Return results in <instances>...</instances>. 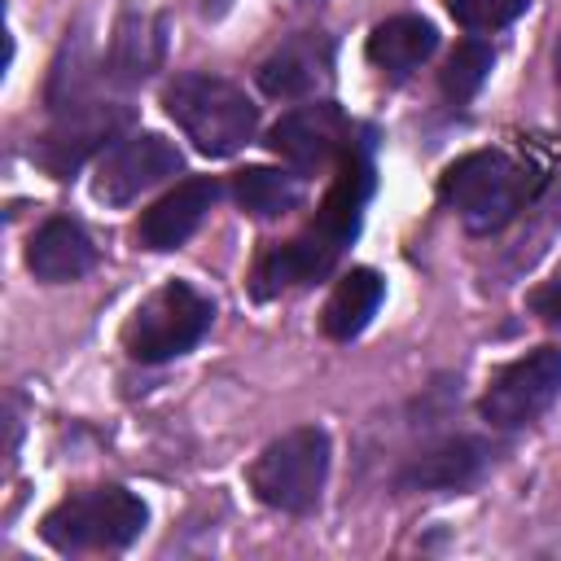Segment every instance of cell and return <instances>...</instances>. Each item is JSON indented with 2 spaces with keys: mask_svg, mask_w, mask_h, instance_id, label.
I'll return each instance as SVG.
<instances>
[{
  "mask_svg": "<svg viewBox=\"0 0 561 561\" xmlns=\"http://www.w3.org/2000/svg\"><path fill=\"white\" fill-rule=\"evenodd\" d=\"M210 320H215V302L206 294H197L184 280H167L131 311V320L123 324V346L140 364H167L193 351L206 337Z\"/></svg>",
  "mask_w": 561,
  "mask_h": 561,
  "instance_id": "obj_5",
  "label": "cell"
},
{
  "mask_svg": "<svg viewBox=\"0 0 561 561\" xmlns=\"http://www.w3.org/2000/svg\"><path fill=\"white\" fill-rule=\"evenodd\" d=\"M491 465V447L482 438H443L412 456L399 469V491H465L473 486Z\"/></svg>",
  "mask_w": 561,
  "mask_h": 561,
  "instance_id": "obj_12",
  "label": "cell"
},
{
  "mask_svg": "<svg viewBox=\"0 0 561 561\" xmlns=\"http://www.w3.org/2000/svg\"><path fill=\"white\" fill-rule=\"evenodd\" d=\"M557 394H561V346H535L491 377L482 394V421L491 430H522L535 416H543L557 403Z\"/></svg>",
  "mask_w": 561,
  "mask_h": 561,
  "instance_id": "obj_6",
  "label": "cell"
},
{
  "mask_svg": "<svg viewBox=\"0 0 561 561\" xmlns=\"http://www.w3.org/2000/svg\"><path fill=\"white\" fill-rule=\"evenodd\" d=\"M83 92H88V44H83V35H75V39H66V48H61V57L53 66L48 105L53 110H70V105L83 101Z\"/></svg>",
  "mask_w": 561,
  "mask_h": 561,
  "instance_id": "obj_21",
  "label": "cell"
},
{
  "mask_svg": "<svg viewBox=\"0 0 561 561\" xmlns=\"http://www.w3.org/2000/svg\"><path fill=\"white\" fill-rule=\"evenodd\" d=\"M337 254H342L337 245H329L316 228H307L302 237L272 245V250L259 259V267H254V294H259V298H272V294H280V289L307 285V280L324 276Z\"/></svg>",
  "mask_w": 561,
  "mask_h": 561,
  "instance_id": "obj_16",
  "label": "cell"
},
{
  "mask_svg": "<svg viewBox=\"0 0 561 561\" xmlns=\"http://www.w3.org/2000/svg\"><path fill=\"white\" fill-rule=\"evenodd\" d=\"M149 522V508L127 486H92L79 495H66L48 517L39 522L44 543L57 552H114L127 548Z\"/></svg>",
  "mask_w": 561,
  "mask_h": 561,
  "instance_id": "obj_2",
  "label": "cell"
},
{
  "mask_svg": "<svg viewBox=\"0 0 561 561\" xmlns=\"http://www.w3.org/2000/svg\"><path fill=\"white\" fill-rule=\"evenodd\" d=\"M530 311L543 316V320H552V324H561V267L530 294Z\"/></svg>",
  "mask_w": 561,
  "mask_h": 561,
  "instance_id": "obj_23",
  "label": "cell"
},
{
  "mask_svg": "<svg viewBox=\"0 0 561 561\" xmlns=\"http://www.w3.org/2000/svg\"><path fill=\"white\" fill-rule=\"evenodd\" d=\"M329 61L333 44L324 35H294L259 66V88L267 96H307L329 79Z\"/></svg>",
  "mask_w": 561,
  "mask_h": 561,
  "instance_id": "obj_14",
  "label": "cell"
},
{
  "mask_svg": "<svg viewBox=\"0 0 561 561\" xmlns=\"http://www.w3.org/2000/svg\"><path fill=\"white\" fill-rule=\"evenodd\" d=\"M447 9L465 31H500L513 18H522L530 0H447Z\"/></svg>",
  "mask_w": 561,
  "mask_h": 561,
  "instance_id": "obj_22",
  "label": "cell"
},
{
  "mask_svg": "<svg viewBox=\"0 0 561 561\" xmlns=\"http://www.w3.org/2000/svg\"><path fill=\"white\" fill-rule=\"evenodd\" d=\"M92 263H96L92 237L75 219H61V215L39 224V232L26 245V267L35 272V280H48V285L79 280L83 272H92Z\"/></svg>",
  "mask_w": 561,
  "mask_h": 561,
  "instance_id": "obj_15",
  "label": "cell"
},
{
  "mask_svg": "<svg viewBox=\"0 0 561 561\" xmlns=\"http://www.w3.org/2000/svg\"><path fill=\"white\" fill-rule=\"evenodd\" d=\"M373 193V158H368V145H346L342 153V167H337V180L333 188L324 193L320 202V215H316V232L329 241V245H346L359 228V215H364V202Z\"/></svg>",
  "mask_w": 561,
  "mask_h": 561,
  "instance_id": "obj_13",
  "label": "cell"
},
{
  "mask_svg": "<svg viewBox=\"0 0 561 561\" xmlns=\"http://www.w3.org/2000/svg\"><path fill=\"white\" fill-rule=\"evenodd\" d=\"M329 478V434L320 425H298L272 438L250 465V491L280 513H311Z\"/></svg>",
  "mask_w": 561,
  "mask_h": 561,
  "instance_id": "obj_4",
  "label": "cell"
},
{
  "mask_svg": "<svg viewBox=\"0 0 561 561\" xmlns=\"http://www.w3.org/2000/svg\"><path fill=\"white\" fill-rule=\"evenodd\" d=\"M486 75H491V48L478 44V39H465V44L447 57L438 83H443V96H447V101L465 105V101L486 83Z\"/></svg>",
  "mask_w": 561,
  "mask_h": 561,
  "instance_id": "obj_20",
  "label": "cell"
},
{
  "mask_svg": "<svg viewBox=\"0 0 561 561\" xmlns=\"http://www.w3.org/2000/svg\"><path fill=\"white\" fill-rule=\"evenodd\" d=\"M162 53H167V18L140 0H127L110 31V61H105L110 79L118 88H136L153 79V70L162 66Z\"/></svg>",
  "mask_w": 561,
  "mask_h": 561,
  "instance_id": "obj_10",
  "label": "cell"
},
{
  "mask_svg": "<svg viewBox=\"0 0 561 561\" xmlns=\"http://www.w3.org/2000/svg\"><path fill=\"white\" fill-rule=\"evenodd\" d=\"M162 101H167V114L184 127V136L210 158L237 153L259 127L254 101L237 83L215 75H180Z\"/></svg>",
  "mask_w": 561,
  "mask_h": 561,
  "instance_id": "obj_1",
  "label": "cell"
},
{
  "mask_svg": "<svg viewBox=\"0 0 561 561\" xmlns=\"http://www.w3.org/2000/svg\"><path fill=\"white\" fill-rule=\"evenodd\" d=\"M381 294H386V285H381V276H377L373 267H351V272L333 285V294H329V302H324V316H320V329H324L333 342H351V337L364 333L368 320L377 316Z\"/></svg>",
  "mask_w": 561,
  "mask_h": 561,
  "instance_id": "obj_18",
  "label": "cell"
},
{
  "mask_svg": "<svg viewBox=\"0 0 561 561\" xmlns=\"http://www.w3.org/2000/svg\"><path fill=\"white\" fill-rule=\"evenodd\" d=\"M215 197H219V184H215L210 175L180 180L167 197H158V202L140 215V224H136L140 245H145V250H175V245H184V241L202 228V219H206V210L215 206Z\"/></svg>",
  "mask_w": 561,
  "mask_h": 561,
  "instance_id": "obj_11",
  "label": "cell"
},
{
  "mask_svg": "<svg viewBox=\"0 0 561 561\" xmlns=\"http://www.w3.org/2000/svg\"><path fill=\"white\" fill-rule=\"evenodd\" d=\"M438 197L465 219L469 232H500L522 210L526 171L500 149H478L443 171Z\"/></svg>",
  "mask_w": 561,
  "mask_h": 561,
  "instance_id": "obj_3",
  "label": "cell"
},
{
  "mask_svg": "<svg viewBox=\"0 0 561 561\" xmlns=\"http://www.w3.org/2000/svg\"><path fill=\"white\" fill-rule=\"evenodd\" d=\"M175 171H180V149L158 131H140V136L118 140L101 158L92 193L105 206H127V202H136L140 193H149L153 184H162Z\"/></svg>",
  "mask_w": 561,
  "mask_h": 561,
  "instance_id": "obj_8",
  "label": "cell"
},
{
  "mask_svg": "<svg viewBox=\"0 0 561 561\" xmlns=\"http://www.w3.org/2000/svg\"><path fill=\"white\" fill-rule=\"evenodd\" d=\"M272 153H280L298 171H324L337 153L351 145V123L333 101H311L289 110L272 131H267Z\"/></svg>",
  "mask_w": 561,
  "mask_h": 561,
  "instance_id": "obj_9",
  "label": "cell"
},
{
  "mask_svg": "<svg viewBox=\"0 0 561 561\" xmlns=\"http://www.w3.org/2000/svg\"><path fill=\"white\" fill-rule=\"evenodd\" d=\"M552 75H557V88H561V35H557V48H552Z\"/></svg>",
  "mask_w": 561,
  "mask_h": 561,
  "instance_id": "obj_24",
  "label": "cell"
},
{
  "mask_svg": "<svg viewBox=\"0 0 561 561\" xmlns=\"http://www.w3.org/2000/svg\"><path fill=\"white\" fill-rule=\"evenodd\" d=\"M131 123L127 105H110V101H79L70 110H57V123L44 131V140L35 145V162L66 180L75 175L96 149H105L123 127Z\"/></svg>",
  "mask_w": 561,
  "mask_h": 561,
  "instance_id": "obj_7",
  "label": "cell"
},
{
  "mask_svg": "<svg viewBox=\"0 0 561 561\" xmlns=\"http://www.w3.org/2000/svg\"><path fill=\"white\" fill-rule=\"evenodd\" d=\"M232 197L254 219H280L302 202V180L272 167H245L232 180Z\"/></svg>",
  "mask_w": 561,
  "mask_h": 561,
  "instance_id": "obj_19",
  "label": "cell"
},
{
  "mask_svg": "<svg viewBox=\"0 0 561 561\" xmlns=\"http://www.w3.org/2000/svg\"><path fill=\"white\" fill-rule=\"evenodd\" d=\"M434 48H438V31H434L425 18H416V13L386 18V22H377L373 35H368V61H373L377 70L394 75V79L412 75Z\"/></svg>",
  "mask_w": 561,
  "mask_h": 561,
  "instance_id": "obj_17",
  "label": "cell"
}]
</instances>
